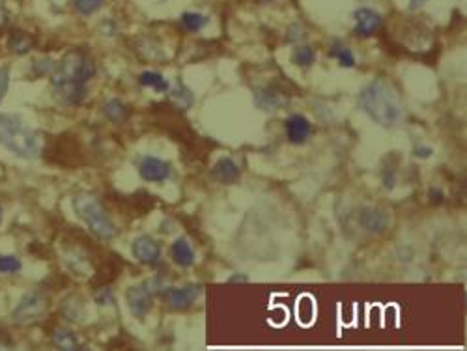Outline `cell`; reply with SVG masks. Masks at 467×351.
I'll return each instance as SVG.
<instances>
[{"instance_id": "obj_18", "label": "cell", "mask_w": 467, "mask_h": 351, "mask_svg": "<svg viewBox=\"0 0 467 351\" xmlns=\"http://www.w3.org/2000/svg\"><path fill=\"white\" fill-rule=\"evenodd\" d=\"M181 26L185 30H189V32H200V30L204 29V26H208V23H210V17L208 15H202V13H197V12H185L181 13Z\"/></svg>"}, {"instance_id": "obj_2", "label": "cell", "mask_w": 467, "mask_h": 351, "mask_svg": "<svg viewBox=\"0 0 467 351\" xmlns=\"http://www.w3.org/2000/svg\"><path fill=\"white\" fill-rule=\"evenodd\" d=\"M359 105L374 123L383 129L397 127L402 120V103L391 84L381 79L368 82L359 94Z\"/></svg>"}, {"instance_id": "obj_15", "label": "cell", "mask_w": 467, "mask_h": 351, "mask_svg": "<svg viewBox=\"0 0 467 351\" xmlns=\"http://www.w3.org/2000/svg\"><path fill=\"white\" fill-rule=\"evenodd\" d=\"M211 174L217 182L221 183H236L240 180V166L232 157H221L213 164Z\"/></svg>"}, {"instance_id": "obj_23", "label": "cell", "mask_w": 467, "mask_h": 351, "mask_svg": "<svg viewBox=\"0 0 467 351\" xmlns=\"http://www.w3.org/2000/svg\"><path fill=\"white\" fill-rule=\"evenodd\" d=\"M62 311H64V314L68 318H70L71 322H79L82 318V314H84V311H82V301H79L77 297H68L64 301V304H62Z\"/></svg>"}, {"instance_id": "obj_32", "label": "cell", "mask_w": 467, "mask_h": 351, "mask_svg": "<svg viewBox=\"0 0 467 351\" xmlns=\"http://www.w3.org/2000/svg\"><path fill=\"white\" fill-rule=\"evenodd\" d=\"M428 0H409V10H419L427 4Z\"/></svg>"}, {"instance_id": "obj_20", "label": "cell", "mask_w": 467, "mask_h": 351, "mask_svg": "<svg viewBox=\"0 0 467 351\" xmlns=\"http://www.w3.org/2000/svg\"><path fill=\"white\" fill-rule=\"evenodd\" d=\"M103 112H105V116L114 123H120L125 120L128 116V107L123 105L120 100H111L107 101L105 107H103Z\"/></svg>"}, {"instance_id": "obj_3", "label": "cell", "mask_w": 467, "mask_h": 351, "mask_svg": "<svg viewBox=\"0 0 467 351\" xmlns=\"http://www.w3.org/2000/svg\"><path fill=\"white\" fill-rule=\"evenodd\" d=\"M0 144L21 159H36L41 153L40 135L19 114H0Z\"/></svg>"}, {"instance_id": "obj_22", "label": "cell", "mask_w": 467, "mask_h": 351, "mask_svg": "<svg viewBox=\"0 0 467 351\" xmlns=\"http://www.w3.org/2000/svg\"><path fill=\"white\" fill-rule=\"evenodd\" d=\"M331 56L339 60V64L342 68H353L355 65V54L350 47H344V45H335L331 49Z\"/></svg>"}, {"instance_id": "obj_5", "label": "cell", "mask_w": 467, "mask_h": 351, "mask_svg": "<svg viewBox=\"0 0 467 351\" xmlns=\"http://www.w3.org/2000/svg\"><path fill=\"white\" fill-rule=\"evenodd\" d=\"M45 309H47L45 295H43L40 290H32V292L24 293L23 297H21V301L17 303V306L13 309L12 312L13 322L21 323V325L38 322V320L45 314Z\"/></svg>"}, {"instance_id": "obj_11", "label": "cell", "mask_w": 467, "mask_h": 351, "mask_svg": "<svg viewBox=\"0 0 467 351\" xmlns=\"http://www.w3.org/2000/svg\"><path fill=\"white\" fill-rule=\"evenodd\" d=\"M353 17H355V34L359 38H370L381 29V23H383L380 13L370 8H359L353 13Z\"/></svg>"}, {"instance_id": "obj_6", "label": "cell", "mask_w": 467, "mask_h": 351, "mask_svg": "<svg viewBox=\"0 0 467 351\" xmlns=\"http://www.w3.org/2000/svg\"><path fill=\"white\" fill-rule=\"evenodd\" d=\"M155 290H159L158 281H148L129 288L125 299H128L129 311H131V314L135 318H144L150 312V309H152V297Z\"/></svg>"}, {"instance_id": "obj_27", "label": "cell", "mask_w": 467, "mask_h": 351, "mask_svg": "<svg viewBox=\"0 0 467 351\" xmlns=\"http://www.w3.org/2000/svg\"><path fill=\"white\" fill-rule=\"evenodd\" d=\"M381 183H383V187H385L387 191H392L395 185H397V170L392 169L383 170V174H381Z\"/></svg>"}, {"instance_id": "obj_7", "label": "cell", "mask_w": 467, "mask_h": 351, "mask_svg": "<svg viewBox=\"0 0 467 351\" xmlns=\"http://www.w3.org/2000/svg\"><path fill=\"white\" fill-rule=\"evenodd\" d=\"M357 223L365 232L378 235L389 228L391 219L387 215V211L380 210L376 205H362L361 210L357 211Z\"/></svg>"}, {"instance_id": "obj_16", "label": "cell", "mask_w": 467, "mask_h": 351, "mask_svg": "<svg viewBox=\"0 0 467 351\" xmlns=\"http://www.w3.org/2000/svg\"><path fill=\"white\" fill-rule=\"evenodd\" d=\"M169 100L172 101V105L178 109V111H187L189 107L193 105V92L185 86V84H181V82H176V86L170 90L169 88Z\"/></svg>"}, {"instance_id": "obj_26", "label": "cell", "mask_w": 467, "mask_h": 351, "mask_svg": "<svg viewBox=\"0 0 467 351\" xmlns=\"http://www.w3.org/2000/svg\"><path fill=\"white\" fill-rule=\"evenodd\" d=\"M23 267V263L17 256H8V254H2L0 256V273H17Z\"/></svg>"}, {"instance_id": "obj_31", "label": "cell", "mask_w": 467, "mask_h": 351, "mask_svg": "<svg viewBox=\"0 0 467 351\" xmlns=\"http://www.w3.org/2000/svg\"><path fill=\"white\" fill-rule=\"evenodd\" d=\"M249 281V276L243 275V273H236V275L228 276V282H247Z\"/></svg>"}, {"instance_id": "obj_25", "label": "cell", "mask_w": 467, "mask_h": 351, "mask_svg": "<svg viewBox=\"0 0 467 351\" xmlns=\"http://www.w3.org/2000/svg\"><path fill=\"white\" fill-rule=\"evenodd\" d=\"M73 6L81 15H92L103 6V0H73Z\"/></svg>"}, {"instance_id": "obj_29", "label": "cell", "mask_w": 467, "mask_h": 351, "mask_svg": "<svg viewBox=\"0 0 467 351\" xmlns=\"http://www.w3.org/2000/svg\"><path fill=\"white\" fill-rule=\"evenodd\" d=\"M95 301H98V303H100L101 306H107V304L114 303V299H112L111 290H107V288L100 290V292L95 293Z\"/></svg>"}, {"instance_id": "obj_4", "label": "cell", "mask_w": 467, "mask_h": 351, "mask_svg": "<svg viewBox=\"0 0 467 351\" xmlns=\"http://www.w3.org/2000/svg\"><path fill=\"white\" fill-rule=\"evenodd\" d=\"M73 210L82 223L86 224L88 230L100 240H114L118 234L116 224L112 223V219L107 215L103 205L92 194H77L73 198Z\"/></svg>"}, {"instance_id": "obj_17", "label": "cell", "mask_w": 467, "mask_h": 351, "mask_svg": "<svg viewBox=\"0 0 467 351\" xmlns=\"http://www.w3.org/2000/svg\"><path fill=\"white\" fill-rule=\"evenodd\" d=\"M139 82L142 86L152 88L155 92H159V94L169 92L170 88V82L167 81L161 73H158V71H142L139 77Z\"/></svg>"}, {"instance_id": "obj_21", "label": "cell", "mask_w": 467, "mask_h": 351, "mask_svg": "<svg viewBox=\"0 0 467 351\" xmlns=\"http://www.w3.org/2000/svg\"><path fill=\"white\" fill-rule=\"evenodd\" d=\"M292 62L299 68H309L316 62V53L314 49L309 47V45H303V47H298L292 53Z\"/></svg>"}, {"instance_id": "obj_8", "label": "cell", "mask_w": 467, "mask_h": 351, "mask_svg": "<svg viewBox=\"0 0 467 351\" xmlns=\"http://www.w3.org/2000/svg\"><path fill=\"white\" fill-rule=\"evenodd\" d=\"M139 174L144 182H167L172 174V169L167 161L159 157H153V155H144L140 157L139 161Z\"/></svg>"}, {"instance_id": "obj_30", "label": "cell", "mask_w": 467, "mask_h": 351, "mask_svg": "<svg viewBox=\"0 0 467 351\" xmlns=\"http://www.w3.org/2000/svg\"><path fill=\"white\" fill-rule=\"evenodd\" d=\"M415 155L419 159H428L434 155V150L430 146H417L415 148Z\"/></svg>"}, {"instance_id": "obj_1", "label": "cell", "mask_w": 467, "mask_h": 351, "mask_svg": "<svg viewBox=\"0 0 467 351\" xmlns=\"http://www.w3.org/2000/svg\"><path fill=\"white\" fill-rule=\"evenodd\" d=\"M98 73L95 65L86 54L79 51L66 53L60 62L54 65L51 75L54 98L59 103L66 107L81 105L86 100L88 82Z\"/></svg>"}, {"instance_id": "obj_9", "label": "cell", "mask_w": 467, "mask_h": 351, "mask_svg": "<svg viewBox=\"0 0 467 351\" xmlns=\"http://www.w3.org/2000/svg\"><path fill=\"white\" fill-rule=\"evenodd\" d=\"M131 252L144 265H155L161 260V247L152 235H139L131 245Z\"/></svg>"}, {"instance_id": "obj_10", "label": "cell", "mask_w": 467, "mask_h": 351, "mask_svg": "<svg viewBox=\"0 0 467 351\" xmlns=\"http://www.w3.org/2000/svg\"><path fill=\"white\" fill-rule=\"evenodd\" d=\"M284 131H286V139L290 144L301 146L312 135V125H310L309 118H305L303 114H292L284 122Z\"/></svg>"}, {"instance_id": "obj_28", "label": "cell", "mask_w": 467, "mask_h": 351, "mask_svg": "<svg viewBox=\"0 0 467 351\" xmlns=\"http://www.w3.org/2000/svg\"><path fill=\"white\" fill-rule=\"evenodd\" d=\"M8 86H10V70L8 68H0V101L4 100Z\"/></svg>"}, {"instance_id": "obj_19", "label": "cell", "mask_w": 467, "mask_h": 351, "mask_svg": "<svg viewBox=\"0 0 467 351\" xmlns=\"http://www.w3.org/2000/svg\"><path fill=\"white\" fill-rule=\"evenodd\" d=\"M53 344L56 345V348H60V350L66 351L79 350V340H77L75 334L71 333V331H68V329H54Z\"/></svg>"}, {"instance_id": "obj_12", "label": "cell", "mask_w": 467, "mask_h": 351, "mask_svg": "<svg viewBox=\"0 0 467 351\" xmlns=\"http://www.w3.org/2000/svg\"><path fill=\"white\" fill-rule=\"evenodd\" d=\"M200 290L202 288L199 284H187V286L181 288H170L167 292V301L172 309L176 311H183V309H189L191 304L199 299Z\"/></svg>"}, {"instance_id": "obj_14", "label": "cell", "mask_w": 467, "mask_h": 351, "mask_svg": "<svg viewBox=\"0 0 467 351\" xmlns=\"http://www.w3.org/2000/svg\"><path fill=\"white\" fill-rule=\"evenodd\" d=\"M170 256H172L176 265H178V267H183V270L193 267L194 262H197V254H194L193 247H191V243H189L185 237H178V240L170 245Z\"/></svg>"}, {"instance_id": "obj_24", "label": "cell", "mask_w": 467, "mask_h": 351, "mask_svg": "<svg viewBox=\"0 0 467 351\" xmlns=\"http://www.w3.org/2000/svg\"><path fill=\"white\" fill-rule=\"evenodd\" d=\"M10 47H12L13 53L26 54L32 47V40L26 34H13L12 40H10Z\"/></svg>"}, {"instance_id": "obj_34", "label": "cell", "mask_w": 467, "mask_h": 351, "mask_svg": "<svg viewBox=\"0 0 467 351\" xmlns=\"http://www.w3.org/2000/svg\"><path fill=\"white\" fill-rule=\"evenodd\" d=\"M0 221H2V208H0Z\"/></svg>"}, {"instance_id": "obj_13", "label": "cell", "mask_w": 467, "mask_h": 351, "mask_svg": "<svg viewBox=\"0 0 467 351\" xmlns=\"http://www.w3.org/2000/svg\"><path fill=\"white\" fill-rule=\"evenodd\" d=\"M254 105L262 111L271 112L290 105V98L277 92L275 88H260L254 92Z\"/></svg>"}, {"instance_id": "obj_33", "label": "cell", "mask_w": 467, "mask_h": 351, "mask_svg": "<svg viewBox=\"0 0 467 351\" xmlns=\"http://www.w3.org/2000/svg\"><path fill=\"white\" fill-rule=\"evenodd\" d=\"M6 23V10H4V4L0 2V24Z\"/></svg>"}]
</instances>
